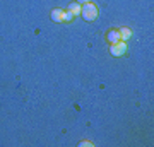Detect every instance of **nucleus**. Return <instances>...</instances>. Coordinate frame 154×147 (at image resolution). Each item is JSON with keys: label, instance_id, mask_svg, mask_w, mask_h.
Segmentation results:
<instances>
[{"label": "nucleus", "instance_id": "nucleus-1", "mask_svg": "<svg viewBox=\"0 0 154 147\" xmlns=\"http://www.w3.org/2000/svg\"><path fill=\"white\" fill-rule=\"evenodd\" d=\"M81 16H82L84 21H88V22L96 21V19H98V16H99V9H98V5H94V4H91V2L84 4L82 9H81Z\"/></svg>", "mask_w": 154, "mask_h": 147}, {"label": "nucleus", "instance_id": "nucleus-2", "mask_svg": "<svg viewBox=\"0 0 154 147\" xmlns=\"http://www.w3.org/2000/svg\"><path fill=\"white\" fill-rule=\"evenodd\" d=\"M127 43L125 41H116V43L110 44V55H113V57H123V55L127 53Z\"/></svg>", "mask_w": 154, "mask_h": 147}, {"label": "nucleus", "instance_id": "nucleus-3", "mask_svg": "<svg viewBox=\"0 0 154 147\" xmlns=\"http://www.w3.org/2000/svg\"><path fill=\"white\" fill-rule=\"evenodd\" d=\"M118 34H120L122 41H128V39L132 38V29L127 27V26H122L120 29H118Z\"/></svg>", "mask_w": 154, "mask_h": 147}, {"label": "nucleus", "instance_id": "nucleus-4", "mask_svg": "<svg viewBox=\"0 0 154 147\" xmlns=\"http://www.w3.org/2000/svg\"><path fill=\"white\" fill-rule=\"evenodd\" d=\"M50 17H51L53 22H63V11H62V9H53Z\"/></svg>", "mask_w": 154, "mask_h": 147}, {"label": "nucleus", "instance_id": "nucleus-5", "mask_svg": "<svg viewBox=\"0 0 154 147\" xmlns=\"http://www.w3.org/2000/svg\"><path fill=\"white\" fill-rule=\"evenodd\" d=\"M106 39H108V43H110V44L116 43V41H122L118 31H108V33H106Z\"/></svg>", "mask_w": 154, "mask_h": 147}, {"label": "nucleus", "instance_id": "nucleus-6", "mask_svg": "<svg viewBox=\"0 0 154 147\" xmlns=\"http://www.w3.org/2000/svg\"><path fill=\"white\" fill-rule=\"evenodd\" d=\"M81 9H82V5H81L79 2H72L70 5H69V11H70L74 16H81Z\"/></svg>", "mask_w": 154, "mask_h": 147}, {"label": "nucleus", "instance_id": "nucleus-7", "mask_svg": "<svg viewBox=\"0 0 154 147\" xmlns=\"http://www.w3.org/2000/svg\"><path fill=\"white\" fill-rule=\"evenodd\" d=\"M74 14H72L70 11H63V22H72L74 21Z\"/></svg>", "mask_w": 154, "mask_h": 147}, {"label": "nucleus", "instance_id": "nucleus-8", "mask_svg": "<svg viewBox=\"0 0 154 147\" xmlns=\"http://www.w3.org/2000/svg\"><path fill=\"white\" fill-rule=\"evenodd\" d=\"M79 145H81V147H93V142H89V140H82V142H81V144H79Z\"/></svg>", "mask_w": 154, "mask_h": 147}, {"label": "nucleus", "instance_id": "nucleus-9", "mask_svg": "<svg viewBox=\"0 0 154 147\" xmlns=\"http://www.w3.org/2000/svg\"><path fill=\"white\" fill-rule=\"evenodd\" d=\"M77 2H79L81 5H84V4H88V2H91V0H77Z\"/></svg>", "mask_w": 154, "mask_h": 147}]
</instances>
